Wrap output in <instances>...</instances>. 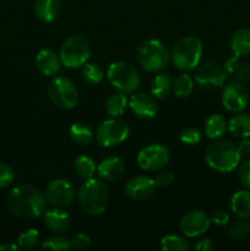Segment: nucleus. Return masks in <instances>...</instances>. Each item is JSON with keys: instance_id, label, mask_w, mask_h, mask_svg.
Wrapping results in <instances>:
<instances>
[{"instance_id": "obj_32", "label": "nucleus", "mask_w": 250, "mask_h": 251, "mask_svg": "<svg viewBox=\"0 0 250 251\" xmlns=\"http://www.w3.org/2000/svg\"><path fill=\"white\" fill-rule=\"evenodd\" d=\"M42 249L51 250V251H68L73 249L71 247V240L61 237V235L55 234L48 237L43 243H42Z\"/></svg>"}, {"instance_id": "obj_1", "label": "nucleus", "mask_w": 250, "mask_h": 251, "mask_svg": "<svg viewBox=\"0 0 250 251\" xmlns=\"http://www.w3.org/2000/svg\"><path fill=\"white\" fill-rule=\"evenodd\" d=\"M46 194L32 185L15 186L7 195V207L21 218H37L43 216L47 208Z\"/></svg>"}, {"instance_id": "obj_33", "label": "nucleus", "mask_w": 250, "mask_h": 251, "mask_svg": "<svg viewBox=\"0 0 250 251\" xmlns=\"http://www.w3.org/2000/svg\"><path fill=\"white\" fill-rule=\"evenodd\" d=\"M227 235L232 240L245 239V238L250 235V222L243 220L235 221L228 228Z\"/></svg>"}, {"instance_id": "obj_2", "label": "nucleus", "mask_w": 250, "mask_h": 251, "mask_svg": "<svg viewBox=\"0 0 250 251\" xmlns=\"http://www.w3.org/2000/svg\"><path fill=\"white\" fill-rule=\"evenodd\" d=\"M77 199L83 212L90 216H100L108 207L109 190L104 180L91 178L80 185Z\"/></svg>"}, {"instance_id": "obj_34", "label": "nucleus", "mask_w": 250, "mask_h": 251, "mask_svg": "<svg viewBox=\"0 0 250 251\" xmlns=\"http://www.w3.org/2000/svg\"><path fill=\"white\" fill-rule=\"evenodd\" d=\"M39 243V232L34 228L31 229H27L25 232H22L19 235V239H17V245H19L20 249L24 250H29L33 249L38 245Z\"/></svg>"}, {"instance_id": "obj_44", "label": "nucleus", "mask_w": 250, "mask_h": 251, "mask_svg": "<svg viewBox=\"0 0 250 251\" xmlns=\"http://www.w3.org/2000/svg\"><path fill=\"white\" fill-rule=\"evenodd\" d=\"M195 250L196 251H212L215 250V244L211 239H200L195 245Z\"/></svg>"}, {"instance_id": "obj_3", "label": "nucleus", "mask_w": 250, "mask_h": 251, "mask_svg": "<svg viewBox=\"0 0 250 251\" xmlns=\"http://www.w3.org/2000/svg\"><path fill=\"white\" fill-rule=\"evenodd\" d=\"M205 161L218 173H230L239 167L242 157L237 145L225 140H213L206 147Z\"/></svg>"}, {"instance_id": "obj_22", "label": "nucleus", "mask_w": 250, "mask_h": 251, "mask_svg": "<svg viewBox=\"0 0 250 251\" xmlns=\"http://www.w3.org/2000/svg\"><path fill=\"white\" fill-rule=\"evenodd\" d=\"M230 50L238 58L250 55V28L243 27L233 33L230 38Z\"/></svg>"}, {"instance_id": "obj_11", "label": "nucleus", "mask_w": 250, "mask_h": 251, "mask_svg": "<svg viewBox=\"0 0 250 251\" xmlns=\"http://www.w3.org/2000/svg\"><path fill=\"white\" fill-rule=\"evenodd\" d=\"M227 80V73L217 61L207 60L199 66L195 74V82L203 90H217L223 87Z\"/></svg>"}, {"instance_id": "obj_25", "label": "nucleus", "mask_w": 250, "mask_h": 251, "mask_svg": "<svg viewBox=\"0 0 250 251\" xmlns=\"http://www.w3.org/2000/svg\"><path fill=\"white\" fill-rule=\"evenodd\" d=\"M228 131L239 139L250 137V114L240 113L230 118L228 122Z\"/></svg>"}, {"instance_id": "obj_41", "label": "nucleus", "mask_w": 250, "mask_h": 251, "mask_svg": "<svg viewBox=\"0 0 250 251\" xmlns=\"http://www.w3.org/2000/svg\"><path fill=\"white\" fill-rule=\"evenodd\" d=\"M174 181H175V176L171 172H164V173L158 174L154 179L156 186H158V188H168Z\"/></svg>"}, {"instance_id": "obj_31", "label": "nucleus", "mask_w": 250, "mask_h": 251, "mask_svg": "<svg viewBox=\"0 0 250 251\" xmlns=\"http://www.w3.org/2000/svg\"><path fill=\"white\" fill-rule=\"evenodd\" d=\"M81 76H82L83 81L90 85H98L100 82H102L104 73L98 64L86 63L85 65L81 66Z\"/></svg>"}, {"instance_id": "obj_39", "label": "nucleus", "mask_w": 250, "mask_h": 251, "mask_svg": "<svg viewBox=\"0 0 250 251\" xmlns=\"http://www.w3.org/2000/svg\"><path fill=\"white\" fill-rule=\"evenodd\" d=\"M210 220L212 225L217 226V227H225V226H227L229 223L230 216L227 211L216 210L210 215Z\"/></svg>"}, {"instance_id": "obj_40", "label": "nucleus", "mask_w": 250, "mask_h": 251, "mask_svg": "<svg viewBox=\"0 0 250 251\" xmlns=\"http://www.w3.org/2000/svg\"><path fill=\"white\" fill-rule=\"evenodd\" d=\"M233 78L238 82H248L250 81V63H240L239 68L235 70V73L233 74Z\"/></svg>"}, {"instance_id": "obj_37", "label": "nucleus", "mask_w": 250, "mask_h": 251, "mask_svg": "<svg viewBox=\"0 0 250 251\" xmlns=\"http://www.w3.org/2000/svg\"><path fill=\"white\" fill-rule=\"evenodd\" d=\"M238 178H239L240 184L244 186L245 189L250 190V159H247L239 164V169H238Z\"/></svg>"}, {"instance_id": "obj_6", "label": "nucleus", "mask_w": 250, "mask_h": 251, "mask_svg": "<svg viewBox=\"0 0 250 251\" xmlns=\"http://www.w3.org/2000/svg\"><path fill=\"white\" fill-rule=\"evenodd\" d=\"M107 78L113 87L125 95L136 92L141 85L139 71L131 63L124 60L114 61L108 66Z\"/></svg>"}, {"instance_id": "obj_23", "label": "nucleus", "mask_w": 250, "mask_h": 251, "mask_svg": "<svg viewBox=\"0 0 250 251\" xmlns=\"http://www.w3.org/2000/svg\"><path fill=\"white\" fill-rule=\"evenodd\" d=\"M228 123L223 115L212 114L206 119L203 132L208 140H220L227 132Z\"/></svg>"}, {"instance_id": "obj_36", "label": "nucleus", "mask_w": 250, "mask_h": 251, "mask_svg": "<svg viewBox=\"0 0 250 251\" xmlns=\"http://www.w3.org/2000/svg\"><path fill=\"white\" fill-rule=\"evenodd\" d=\"M15 180L14 169L10 166L0 163V189H5L11 185Z\"/></svg>"}, {"instance_id": "obj_7", "label": "nucleus", "mask_w": 250, "mask_h": 251, "mask_svg": "<svg viewBox=\"0 0 250 251\" xmlns=\"http://www.w3.org/2000/svg\"><path fill=\"white\" fill-rule=\"evenodd\" d=\"M91 55L90 41L82 34H73L63 42L59 51L61 64L68 69L85 65Z\"/></svg>"}, {"instance_id": "obj_43", "label": "nucleus", "mask_w": 250, "mask_h": 251, "mask_svg": "<svg viewBox=\"0 0 250 251\" xmlns=\"http://www.w3.org/2000/svg\"><path fill=\"white\" fill-rule=\"evenodd\" d=\"M238 150L242 158L250 159V137L243 139V141L238 145Z\"/></svg>"}, {"instance_id": "obj_26", "label": "nucleus", "mask_w": 250, "mask_h": 251, "mask_svg": "<svg viewBox=\"0 0 250 251\" xmlns=\"http://www.w3.org/2000/svg\"><path fill=\"white\" fill-rule=\"evenodd\" d=\"M127 107H129V100L126 98L125 93L122 92L113 93L107 98L104 104L105 113L110 118H120L124 114Z\"/></svg>"}, {"instance_id": "obj_38", "label": "nucleus", "mask_w": 250, "mask_h": 251, "mask_svg": "<svg viewBox=\"0 0 250 251\" xmlns=\"http://www.w3.org/2000/svg\"><path fill=\"white\" fill-rule=\"evenodd\" d=\"M91 244H92V239L85 233H78L71 239V247H73V249L76 250L88 249Z\"/></svg>"}, {"instance_id": "obj_27", "label": "nucleus", "mask_w": 250, "mask_h": 251, "mask_svg": "<svg viewBox=\"0 0 250 251\" xmlns=\"http://www.w3.org/2000/svg\"><path fill=\"white\" fill-rule=\"evenodd\" d=\"M70 137L74 142L81 146H88L95 140V134L86 123L76 122L70 126Z\"/></svg>"}, {"instance_id": "obj_28", "label": "nucleus", "mask_w": 250, "mask_h": 251, "mask_svg": "<svg viewBox=\"0 0 250 251\" xmlns=\"http://www.w3.org/2000/svg\"><path fill=\"white\" fill-rule=\"evenodd\" d=\"M194 90V80L189 74H180L173 81L172 92L179 98H186L191 95Z\"/></svg>"}, {"instance_id": "obj_24", "label": "nucleus", "mask_w": 250, "mask_h": 251, "mask_svg": "<svg viewBox=\"0 0 250 251\" xmlns=\"http://www.w3.org/2000/svg\"><path fill=\"white\" fill-rule=\"evenodd\" d=\"M173 88V80L164 73H158L151 81L150 92L156 100H164L168 97Z\"/></svg>"}, {"instance_id": "obj_35", "label": "nucleus", "mask_w": 250, "mask_h": 251, "mask_svg": "<svg viewBox=\"0 0 250 251\" xmlns=\"http://www.w3.org/2000/svg\"><path fill=\"white\" fill-rule=\"evenodd\" d=\"M201 139H202V132L196 127H189V129L184 130L179 137L181 144L189 145V146L198 145L201 141Z\"/></svg>"}, {"instance_id": "obj_13", "label": "nucleus", "mask_w": 250, "mask_h": 251, "mask_svg": "<svg viewBox=\"0 0 250 251\" xmlns=\"http://www.w3.org/2000/svg\"><path fill=\"white\" fill-rule=\"evenodd\" d=\"M211 226L210 216L202 210L186 212L179 223L181 234L186 238H199L205 234Z\"/></svg>"}, {"instance_id": "obj_19", "label": "nucleus", "mask_w": 250, "mask_h": 251, "mask_svg": "<svg viewBox=\"0 0 250 251\" xmlns=\"http://www.w3.org/2000/svg\"><path fill=\"white\" fill-rule=\"evenodd\" d=\"M61 60L59 54L51 49H42L36 56V66L44 76H55L61 69Z\"/></svg>"}, {"instance_id": "obj_20", "label": "nucleus", "mask_w": 250, "mask_h": 251, "mask_svg": "<svg viewBox=\"0 0 250 251\" xmlns=\"http://www.w3.org/2000/svg\"><path fill=\"white\" fill-rule=\"evenodd\" d=\"M61 11L60 0H36L34 15L42 22L50 24L59 17Z\"/></svg>"}, {"instance_id": "obj_4", "label": "nucleus", "mask_w": 250, "mask_h": 251, "mask_svg": "<svg viewBox=\"0 0 250 251\" xmlns=\"http://www.w3.org/2000/svg\"><path fill=\"white\" fill-rule=\"evenodd\" d=\"M136 58L149 73H162L171 63V51L163 42L150 38L137 47Z\"/></svg>"}, {"instance_id": "obj_29", "label": "nucleus", "mask_w": 250, "mask_h": 251, "mask_svg": "<svg viewBox=\"0 0 250 251\" xmlns=\"http://www.w3.org/2000/svg\"><path fill=\"white\" fill-rule=\"evenodd\" d=\"M74 168H75L76 173H77V176H80L81 179L87 180V179L93 178L97 167H96L95 161H93L91 157L82 154V156H78L77 158L75 159Z\"/></svg>"}, {"instance_id": "obj_30", "label": "nucleus", "mask_w": 250, "mask_h": 251, "mask_svg": "<svg viewBox=\"0 0 250 251\" xmlns=\"http://www.w3.org/2000/svg\"><path fill=\"white\" fill-rule=\"evenodd\" d=\"M161 249L163 251H188L190 244L184 237L169 234L161 239Z\"/></svg>"}, {"instance_id": "obj_8", "label": "nucleus", "mask_w": 250, "mask_h": 251, "mask_svg": "<svg viewBox=\"0 0 250 251\" xmlns=\"http://www.w3.org/2000/svg\"><path fill=\"white\" fill-rule=\"evenodd\" d=\"M48 96L55 107L70 110L77 105L78 91L70 78L55 76L48 85Z\"/></svg>"}, {"instance_id": "obj_12", "label": "nucleus", "mask_w": 250, "mask_h": 251, "mask_svg": "<svg viewBox=\"0 0 250 251\" xmlns=\"http://www.w3.org/2000/svg\"><path fill=\"white\" fill-rule=\"evenodd\" d=\"M221 100L228 112L240 113L249 104V92L242 82L234 81L223 87Z\"/></svg>"}, {"instance_id": "obj_15", "label": "nucleus", "mask_w": 250, "mask_h": 251, "mask_svg": "<svg viewBox=\"0 0 250 251\" xmlns=\"http://www.w3.org/2000/svg\"><path fill=\"white\" fill-rule=\"evenodd\" d=\"M154 179L147 176H136L125 184V194L135 201H144L151 198L156 191Z\"/></svg>"}, {"instance_id": "obj_16", "label": "nucleus", "mask_w": 250, "mask_h": 251, "mask_svg": "<svg viewBox=\"0 0 250 251\" xmlns=\"http://www.w3.org/2000/svg\"><path fill=\"white\" fill-rule=\"evenodd\" d=\"M129 108L135 117L140 119L149 120L152 119L158 113V105L156 103V98L147 93H135L131 95L129 100Z\"/></svg>"}, {"instance_id": "obj_18", "label": "nucleus", "mask_w": 250, "mask_h": 251, "mask_svg": "<svg viewBox=\"0 0 250 251\" xmlns=\"http://www.w3.org/2000/svg\"><path fill=\"white\" fill-rule=\"evenodd\" d=\"M125 163L120 157L110 156L105 157L98 163L97 172L100 179L104 181H114L124 174Z\"/></svg>"}, {"instance_id": "obj_45", "label": "nucleus", "mask_w": 250, "mask_h": 251, "mask_svg": "<svg viewBox=\"0 0 250 251\" xmlns=\"http://www.w3.org/2000/svg\"><path fill=\"white\" fill-rule=\"evenodd\" d=\"M19 245L17 244H11V243H7V244H1L0 245V251H16L19 250Z\"/></svg>"}, {"instance_id": "obj_10", "label": "nucleus", "mask_w": 250, "mask_h": 251, "mask_svg": "<svg viewBox=\"0 0 250 251\" xmlns=\"http://www.w3.org/2000/svg\"><path fill=\"white\" fill-rule=\"evenodd\" d=\"M136 159L142 171L157 172L163 169L169 163L171 151L163 145L152 144L140 150Z\"/></svg>"}, {"instance_id": "obj_21", "label": "nucleus", "mask_w": 250, "mask_h": 251, "mask_svg": "<svg viewBox=\"0 0 250 251\" xmlns=\"http://www.w3.org/2000/svg\"><path fill=\"white\" fill-rule=\"evenodd\" d=\"M230 210L238 220L250 222V190H239L230 198Z\"/></svg>"}, {"instance_id": "obj_17", "label": "nucleus", "mask_w": 250, "mask_h": 251, "mask_svg": "<svg viewBox=\"0 0 250 251\" xmlns=\"http://www.w3.org/2000/svg\"><path fill=\"white\" fill-rule=\"evenodd\" d=\"M43 218L46 227L55 234L65 233L71 226L70 215L61 207H53L50 210H46L43 213Z\"/></svg>"}, {"instance_id": "obj_14", "label": "nucleus", "mask_w": 250, "mask_h": 251, "mask_svg": "<svg viewBox=\"0 0 250 251\" xmlns=\"http://www.w3.org/2000/svg\"><path fill=\"white\" fill-rule=\"evenodd\" d=\"M47 201L53 207H66L75 199V188L66 179H54L46 189Z\"/></svg>"}, {"instance_id": "obj_5", "label": "nucleus", "mask_w": 250, "mask_h": 251, "mask_svg": "<svg viewBox=\"0 0 250 251\" xmlns=\"http://www.w3.org/2000/svg\"><path fill=\"white\" fill-rule=\"evenodd\" d=\"M202 42L195 36H188L175 43L171 51V61L181 71L194 70L202 58Z\"/></svg>"}, {"instance_id": "obj_42", "label": "nucleus", "mask_w": 250, "mask_h": 251, "mask_svg": "<svg viewBox=\"0 0 250 251\" xmlns=\"http://www.w3.org/2000/svg\"><path fill=\"white\" fill-rule=\"evenodd\" d=\"M239 65H240L239 58H238V56H235L234 54H233L232 56H229L228 59H225V64H223V69H225V71L227 74H229V75H233V74L235 73V70L239 68Z\"/></svg>"}, {"instance_id": "obj_9", "label": "nucleus", "mask_w": 250, "mask_h": 251, "mask_svg": "<svg viewBox=\"0 0 250 251\" xmlns=\"http://www.w3.org/2000/svg\"><path fill=\"white\" fill-rule=\"evenodd\" d=\"M130 127L119 118H109L100 123L96 129V141L100 147L109 149L118 146L127 139Z\"/></svg>"}]
</instances>
